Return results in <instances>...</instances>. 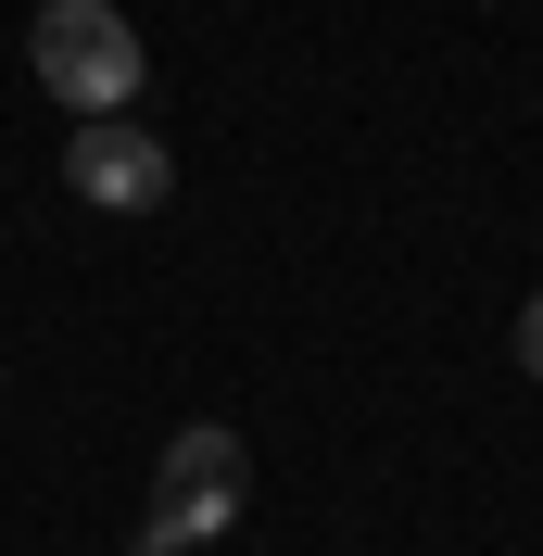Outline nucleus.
Returning a JSON list of instances; mask_svg holds the SVG:
<instances>
[{
	"label": "nucleus",
	"instance_id": "obj_1",
	"mask_svg": "<svg viewBox=\"0 0 543 556\" xmlns=\"http://www.w3.org/2000/svg\"><path fill=\"white\" fill-rule=\"evenodd\" d=\"M26 64H38V89H51L76 127H102V114L139 102V26L114 13V0H38Z\"/></svg>",
	"mask_w": 543,
	"mask_h": 556
},
{
	"label": "nucleus",
	"instance_id": "obj_2",
	"mask_svg": "<svg viewBox=\"0 0 543 556\" xmlns=\"http://www.w3.org/2000/svg\"><path fill=\"white\" fill-rule=\"evenodd\" d=\"M240 493H253V455H240L228 417H190L165 443V481H152V519H139V544L152 556H203L215 531H240Z\"/></svg>",
	"mask_w": 543,
	"mask_h": 556
},
{
	"label": "nucleus",
	"instance_id": "obj_5",
	"mask_svg": "<svg viewBox=\"0 0 543 556\" xmlns=\"http://www.w3.org/2000/svg\"><path fill=\"white\" fill-rule=\"evenodd\" d=\"M139 556H152V544H139Z\"/></svg>",
	"mask_w": 543,
	"mask_h": 556
},
{
	"label": "nucleus",
	"instance_id": "obj_4",
	"mask_svg": "<svg viewBox=\"0 0 543 556\" xmlns=\"http://www.w3.org/2000/svg\"><path fill=\"white\" fill-rule=\"evenodd\" d=\"M518 367H531V380H543V291H531V304H518Z\"/></svg>",
	"mask_w": 543,
	"mask_h": 556
},
{
	"label": "nucleus",
	"instance_id": "obj_3",
	"mask_svg": "<svg viewBox=\"0 0 543 556\" xmlns=\"http://www.w3.org/2000/svg\"><path fill=\"white\" fill-rule=\"evenodd\" d=\"M64 190H76V203H102V215H152V203L177 190V152L139 127V114H102V127L64 139Z\"/></svg>",
	"mask_w": 543,
	"mask_h": 556
}]
</instances>
